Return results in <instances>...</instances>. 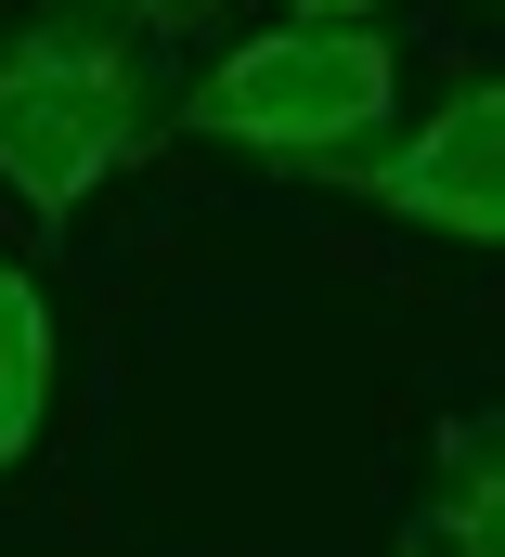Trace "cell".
Wrapping results in <instances>:
<instances>
[{"label": "cell", "instance_id": "obj_7", "mask_svg": "<svg viewBox=\"0 0 505 557\" xmlns=\"http://www.w3.org/2000/svg\"><path fill=\"white\" fill-rule=\"evenodd\" d=\"M285 26H377V0H285Z\"/></svg>", "mask_w": 505, "mask_h": 557}, {"label": "cell", "instance_id": "obj_3", "mask_svg": "<svg viewBox=\"0 0 505 557\" xmlns=\"http://www.w3.org/2000/svg\"><path fill=\"white\" fill-rule=\"evenodd\" d=\"M337 195H364V208H389V221H415V234L493 247L505 234V78H454L441 117L377 131L350 169H337Z\"/></svg>", "mask_w": 505, "mask_h": 557}, {"label": "cell", "instance_id": "obj_5", "mask_svg": "<svg viewBox=\"0 0 505 557\" xmlns=\"http://www.w3.org/2000/svg\"><path fill=\"white\" fill-rule=\"evenodd\" d=\"M52 285L26 273V260H0V480L39 454V428H52Z\"/></svg>", "mask_w": 505, "mask_h": 557}, {"label": "cell", "instance_id": "obj_6", "mask_svg": "<svg viewBox=\"0 0 505 557\" xmlns=\"http://www.w3.org/2000/svg\"><path fill=\"white\" fill-rule=\"evenodd\" d=\"M91 13H118L130 39H182V26H208L221 0H91Z\"/></svg>", "mask_w": 505, "mask_h": 557}, {"label": "cell", "instance_id": "obj_1", "mask_svg": "<svg viewBox=\"0 0 505 557\" xmlns=\"http://www.w3.org/2000/svg\"><path fill=\"white\" fill-rule=\"evenodd\" d=\"M156 131H169V78L143 65L118 13L52 0L0 26V182L39 221H78L130 156H156Z\"/></svg>", "mask_w": 505, "mask_h": 557}, {"label": "cell", "instance_id": "obj_2", "mask_svg": "<svg viewBox=\"0 0 505 557\" xmlns=\"http://www.w3.org/2000/svg\"><path fill=\"white\" fill-rule=\"evenodd\" d=\"M169 131L234 143V156L298 169V182H337L377 131H402V52L377 26H259L195 91H169Z\"/></svg>", "mask_w": 505, "mask_h": 557}, {"label": "cell", "instance_id": "obj_4", "mask_svg": "<svg viewBox=\"0 0 505 557\" xmlns=\"http://www.w3.org/2000/svg\"><path fill=\"white\" fill-rule=\"evenodd\" d=\"M415 545H428V557H505V428L493 416H454L441 441H428Z\"/></svg>", "mask_w": 505, "mask_h": 557}, {"label": "cell", "instance_id": "obj_8", "mask_svg": "<svg viewBox=\"0 0 505 557\" xmlns=\"http://www.w3.org/2000/svg\"><path fill=\"white\" fill-rule=\"evenodd\" d=\"M402 557H428V545H415V532H402Z\"/></svg>", "mask_w": 505, "mask_h": 557}]
</instances>
